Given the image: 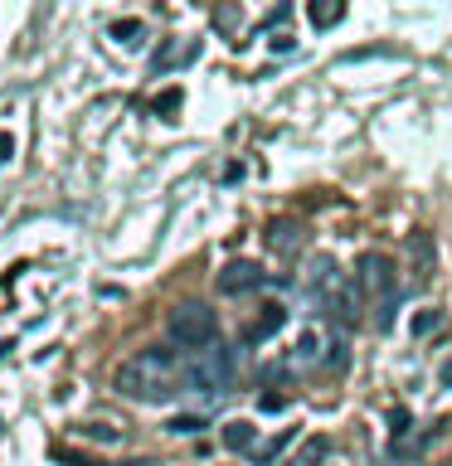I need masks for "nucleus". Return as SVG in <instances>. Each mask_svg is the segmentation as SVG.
I'll return each instance as SVG.
<instances>
[{
	"instance_id": "obj_11",
	"label": "nucleus",
	"mask_w": 452,
	"mask_h": 466,
	"mask_svg": "<svg viewBox=\"0 0 452 466\" xmlns=\"http://www.w3.org/2000/svg\"><path fill=\"white\" fill-rule=\"evenodd\" d=\"M341 15H345L341 0H321V5H312V25H316V29H326V25L341 20Z\"/></svg>"
},
{
	"instance_id": "obj_1",
	"label": "nucleus",
	"mask_w": 452,
	"mask_h": 466,
	"mask_svg": "<svg viewBox=\"0 0 452 466\" xmlns=\"http://www.w3.org/2000/svg\"><path fill=\"white\" fill-rule=\"evenodd\" d=\"M112 389L122 399H137V403H166L175 389H180V355L175 350H137L131 360L117 364L112 374Z\"/></svg>"
},
{
	"instance_id": "obj_18",
	"label": "nucleus",
	"mask_w": 452,
	"mask_h": 466,
	"mask_svg": "<svg viewBox=\"0 0 452 466\" xmlns=\"http://www.w3.org/2000/svg\"><path fill=\"white\" fill-rule=\"evenodd\" d=\"M321 466H335V461H321Z\"/></svg>"
},
{
	"instance_id": "obj_4",
	"label": "nucleus",
	"mask_w": 452,
	"mask_h": 466,
	"mask_svg": "<svg viewBox=\"0 0 452 466\" xmlns=\"http://www.w3.org/2000/svg\"><path fill=\"white\" fill-rule=\"evenodd\" d=\"M166 330L185 355H195V350H210L219 340V316L204 301H180L166 311Z\"/></svg>"
},
{
	"instance_id": "obj_3",
	"label": "nucleus",
	"mask_w": 452,
	"mask_h": 466,
	"mask_svg": "<svg viewBox=\"0 0 452 466\" xmlns=\"http://www.w3.org/2000/svg\"><path fill=\"white\" fill-rule=\"evenodd\" d=\"M180 389H190V393H229L233 389V355L224 345L185 355L180 360Z\"/></svg>"
},
{
	"instance_id": "obj_9",
	"label": "nucleus",
	"mask_w": 452,
	"mask_h": 466,
	"mask_svg": "<svg viewBox=\"0 0 452 466\" xmlns=\"http://www.w3.org/2000/svg\"><path fill=\"white\" fill-rule=\"evenodd\" d=\"M282 320H287V306H282V301H268V306H262V316L253 320V326H248V340L262 345L277 326H282Z\"/></svg>"
},
{
	"instance_id": "obj_17",
	"label": "nucleus",
	"mask_w": 452,
	"mask_h": 466,
	"mask_svg": "<svg viewBox=\"0 0 452 466\" xmlns=\"http://www.w3.org/2000/svg\"><path fill=\"white\" fill-rule=\"evenodd\" d=\"M137 466H160V461H137Z\"/></svg>"
},
{
	"instance_id": "obj_2",
	"label": "nucleus",
	"mask_w": 452,
	"mask_h": 466,
	"mask_svg": "<svg viewBox=\"0 0 452 466\" xmlns=\"http://www.w3.org/2000/svg\"><path fill=\"white\" fill-rule=\"evenodd\" d=\"M306 287H312V297L326 306L331 316H341L345 326H355L360 320V282L355 277L341 272V262L331 253H316L312 268H306Z\"/></svg>"
},
{
	"instance_id": "obj_14",
	"label": "nucleus",
	"mask_w": 452,
	"mask_h": 466,
	"mask_svg": "<svg viewBox=\"0 0 452 466\" xmlns=\"http://www.w3.org/2000/svg\"><path fill=\"white\" fill-rule=\"evenodd\" d=\"M287 442H292V432H282V437H272V442H262V447L253 451V461H258V466H268V461H272V457H277V451H282Z\"/></svg>"
},
{
	"instance_id": "obj_13",
	"label": "nucleus",
	"mask_w": 452,
	"mask_h": 466,
	"mask_svg": "<svg viewBox=\"0 0 452 466\" xmlns=\"http://www.w3.org/2000/svg\"><path fill=\"white\" fill-rule=\"evenodd\" d=\"M166 432L170 437H195V432H204V418H170Z\"/></svg>"
},
{
	"instance_id": "obj_16",
	"label": "nucleus",
	"mask_w": 452,
	"mask_h": 466,
	"mask_svg": "<svg viewBox=\"0 0 452 466\" xmlns=\"http://www.w3.org/2000/svg\"><path fill=\"white\" fill-rule=\"evenodd\" d=\"M175 107H180V93H160L156 97V112H175Z\"/></svg>"
},
{
	"instance_id": "obj_8",
	"label": "nucleus",
	"mask_w": 452,
	"mask_h": 466,
	"mask_svg": "<svg viewBox=\"0 0 452 466\" xmlns=\"http://www.w3.org/2000/svg\"><path fill=\"white\" fill-rule=\"evenodd\" d=\"M224 447H229V451H248V457H253V451H258V428H253L248 418L224 422Z\"/></svg>"
},
{
	"instance_id": "obj_10",
	"label": "nucleus",
	"mask_w": 452,
	"mask_h": 466,
	"mask_svg": "<svg viewBox=\"0 0 452 466\" xmlns=\"http://www.w3.org/2000/svg\"><path fill=\"white\" fill-rule=\"evenodd\" d=\"M297 243H302V228L287 224V218H277V224L268 228V248H272V253H297Z\"/></svg>"
},
{
	"instance_id": "obj_12",
	"label": "nucleus",
	"mask_w": 452,
	"mask_h": 466,
	"mask_svg": "<svg viewBox=\"0 0 452 466\" xmlns=\"http://www.w3.org/2000/svg\"><path fill=\"white\" fill-rule=\"evenodd\" d=\"M112 39H117V44H127V49H137V44L146 39V29H141L137 20H117V25H112Z\"/></svg>"
},
{
	"instance_id": "obj_5",
	"label": "nucleus",
	"mask_w": 452,
	"mask_h": 466,
	"mask_svg": "<svg viewBox=\"0 0 452 466\" xmlns=\"http://www.w3.org/2000/svg\"><path fill=\"white\" fill-rule=\"evenodd\" d=\"M360 291L365 297H375V306H379V316H375V326L385 330L389 326V311H394V301H399V272H394V258H385V253H365L360 258Z\"/></svg>"
},
{
	"instance_id": "obj_15",
	"label": "nucleus",
	"mask_w": 452,
	"mask_h": 466,
	"mask_svg": "<svg viewBox=\"0 0 452 466\" xmlns=\"http://www.w3.org/2000/svg\"><path fill=\"white\" fill-rule=\"evenodd\" d=\"M437 320H443V316H437V311H423V316L414 320V330H418V335H428V330L437 326Z\"/></svg>"
},
{
	"instance_id": "obj_7",
	"label": "nucleus",
	"mask_w": 452,
	"mask_h": 466,
	"mask_svg": "<svg viewBox=\"0 0 452 466\" xmlns=\"http://www.w3.org/2000/svg\"><path fill=\"white\" fill-rule=\"evenodd\" d=\"M262 282V272H258V262H248V258H233L224 272H219V291L224 297H239V291H253Z\"/></svg>"
},
{
	"instance_id": "obj_6",
	"label": "nucleus",
	"mask_w": 452,
	"mask_h": 466,
	"mask_svg": "<svg viewBox=\"0 0 452 466\" xmlns=\"http://www.w3.org/2000/svg\"><path fill=\"white\" fill-rule=\"evenodd\" d=\"M326 350H331V335L321 326H306L297 335V345L287 350V364H292V370H316V364L326 360Z\"/></svg>"
}]
</instances>
